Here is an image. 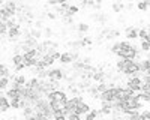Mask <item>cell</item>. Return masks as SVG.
I'll return each mask as SVG.
<instances>
[{
	"label": "cell",
	"instance_id": "6da1fadb",
	"mask_svg": "<svg viewBox=\"0 0 150 120\" xmlns=\"http://www.w3.org/2000/svg\"><path fill=\"white\" fill-rule=\"evenodd\" d=\"M47 99H51V101H56L62 105H65V102L68 101V95L62 89H56V90H51L47 95Z\"/></svg>",
	"mask_w": 150,
	"mask_h": 120
},
{
	"label": "cell",
	"instance_id": "7a4b0ae2",
	"mask_svg": "<svg viewBox=\"0 0 150 120\" xmlns=\"http://www.w3.org/2000/svg\"><path fill=\"white\" fill-rule=\"evenodd\" d=\"M99 99H101L102 102H112L116 99V93H114V86L112 87H108L105 89L104 92H101V95H99Z\"/></svg>",
	"mask_w": 150,
	"mask_h": 120
},
{
	"label": "cell",
	"instance_id": "3957f363",
	"mask_svg": "<svg viewBox=\"0 0 150 120\" xmlns=\"http://www.w3.org/2000/svg\"><path fill=\"white\" fill-rule=\"evenodd\" d=\"M141 84H143L141 78L134 75V77H131V78L126 81V87H129L131 90H134V92L137 93V92H140V90H141Z\"/></svg>",
	"mask_w": 150,
	"mask_h": 120
},
{
	"label": "cell",
	"instance_id": "277c9868",
	"mask_svg": "<svg viewBox=\"0 0 150 120\" xmlns=\"http://www.w3.org/2000/svg\"><path fill=\"white\" fill-rule=\"evenodd\" d=\"M63 71L60 68H53V69H48V80H56V81H62L63 80Z\"/></svg>",
	"mask_w": 150,
	"mask_h": 120
},
{
	"label": "cell",
	"instance_id": "5b68a950",
	"mask_svg": "<svg viewBox=\"0 0 150 120\" xmlns=\"http://www.w3.org/2000/svg\"><path fill=\"white\" fill-rule=\"evenodd\" d=\"M140 72V68H138V63L134 62V60H129V63L125 69V75H129V77H134Z\"/></svg>",
	"mask_w": 150,
	"mask_h": 120
},
{
	"label": "cell",
	"instance_id": "8992f818",
	"mask_svg": "<svg viewBox=\"0 0 150 120\" xmlns=\"http://www.w3.org/2000/svg\"><path fill=\"white\" fill-rule=\"evenodd\" d=\"M89 110H90V105H89V104H86L84 101H81L80 104H77V107H75V111H74V113H77L78 116L83 117Z\"/></svg>",
	"mask_w": 150,
	"mask_h": 120
},
{
	"label": "cell",
	"instance_id": "52a82bcc",
	"mask_svg": "<svg viewBox=\"0 0 150 120\" xmlns=\"http://www.w3.org/2000/svg\"><path fill=\"white\" fill-rule=\"evenodd\" d=\"M125 36H126V39H137L138 38V29L134 26H128L125 29Z\"/></svg>",
	"mask_w": 150,
	"mask_h": 120
},
{
	"label": "cell",
	"instance_id": "ba28073f",
	"mask_svg": "<svg viewBox=\"0 0 150 120\" xmlns=\"http://www.w3.org/2000/svg\"><path fill=\"white\" fill-rule=\"evenodd\" d=\"M105 69H102V68H99V69H96L95 72H93V75H92V81L93 83H99V81H104L105 80Z\"/></svg>",
	"mask_w": 150,
	"mask_h": 120
},
{
	"label": "cell",
	"instance_id": "9c48e42d",
	"mask_svg": "<svg viewBox=\"0 0 150 120\" xmlns=\"http://www.w3.org/2000/svg\"><path fill=\"white\" fill-rule=\"evenodd\" d=\"M26 87H29V89H33V90H36V92H39V78L38 77H33V78H30V80H26V84H24ZM41 93V92H39Z\"/></svg>",
	"mask_w": 150,
	"mask_h": 120
},
{
	"label": "cell",
	"instance_id": "30bf717a",
	"mask_svg": "<svg viewBox=\"0 0 150 120\" xmlns=\"http://www.w3.org/2000/svg\"><path fill=\"white\" fill-rule=\"evenodd\" d=\"M9 80L11 81H14V83H17L18 86H24V84H26V77L24 75H18V74H11L9 75Z\"/></svg>",
	"mask_w": 150,
	"mask_h": 120
},
{
	"label": "cell",
	"instance_id": "8fae6325",
	"mask_svg": "<svg viewBox=\"0 0 150 120\" xmlns=\"http://www.w3.org/2000/svg\"><path fill=\"white\" fill-rule=\"evenodd\" d=\"M128 63H129L128 59H122V57H120V60H117V63H116L117 72H120V74H125V69H126Z\"/></svg>",
	"mask_w": 150,
	"mask_h": 120
},
{
	"label": "cell",
	"instance_id": "7c38bea8",
	"mask_svg": "<svg viewBox=\"0 0 150 120\" xmlns=\"http://www.w3.org/2000/svg\"><path fill=\"white\" fill-rule=\"evenodd\" d=\"M59 62H60V63H63V65H71V63L74 62V57H72L71 53H60Z\"/></svg>",
	"mask_w": 150,
	"mask_h": 120
},
{
	"label": "cell",
	"instance_id": "4fadbf2b",
	"mask_svg": "<svg viewBox=\"0 0 150 120\" xmlns=\"http://www.w3.org/2000/svg\"><path fill=\"white\" fill-rule=\"evenodd\" d=\"M9 108H11V105H9V99L6 98V96L0 95V110H2V113H6Z\"/></svg>",
	"mask_w": 150,
	"mask_h": 120
},
{
	"label": "cell",
	"instance_id": "5bb4252c",
	"mask_svg": "<svg viewBox=\"0 0 150 120\" xmlns=\"http://www.w3.org/2000/svg\"><path fill=\"white\" fill-rule=\"evenodd\" d=\"M77 30H78V33L86 35L87 32L90 30V26H89V24H86V23H78L77 24Z\"/></svg>",
	"mask_w": 150,
	"mask_h": 120
},
{
	"label": "cell",
	"instance_id": "9a60e30c",
	"mask_svg": "<svg viewBox=\"0 0 150 120\" xmlns=\"http://www.w3.org/2000/svg\"><path fill=\"white\" fill-rule=\"evenodd\" d=\"M84 117H86L87 120H93V119L99 117V114H98V110H96V108H90V110H89V111H87V113L84 114Z\"/></svg>",
	"mask_w": 150,
	"mask_h": 120
},
{
	"label": "cell",
	"instance_id": "2e32d148",
	"mask_svg": "<svg viewBox=\"0 0 150 120\" xmlns=\"http://www.w3.org/2000/svg\"><path fill=\"white\" fill-rule=\"evenodd\" d=\"M111 8H112V12H114V14H119V12H122V11L125 9V5H123V2H122V3H119V2H114Z\"/></svg>",
	"mask_w": 150,
	"mask_h": 120
},
{
	"label": "cell",
	"instance_id": "e0dca14e",
	"mask_svg": "<svg viewBox=\"0 0 150 120\" xmlns=\"http://www.w3.org/2000/svg\"><path fill=\"white\" fill-rule=\"evenodd\" d=\"M9 75H11L9 68L3 63H0V77H9Z\"/></svg>",
	"mask_w": 150,
	"mask_h": 120
},
{
	"label": "cell",
	"instance_id": "ac0fdd59",
	"mask_svg": "<svg viewBox=\"0 0 150 120\" xmlns=\"http://www.w3.org/2000/svg\"><path fill=\"white\" fill-rule=\"evenodd\" d=\"M20 63H23V54H21V53L14 54V56H12V65L17 66V65H20Z\"/></svg>",
	"mask_w": 150,
	"mask_h": 120
},
{
	"label": "cell",
	"instance_id": "d6986e66",
	"mask_svg": "<svg viewBox=\"0 0 150 120\" xmlns=\"http://www.w3.org/2000/svg\"><path fill=\"white\" fill-rule=\"evenodd\" d=\"M92 45V39L89 38V36H81V41H80V47H89Z\"/></svg>",
	"mask_w": 150,
	"mask_h": 120
},
{
	"label": "cell",
	"instance_id": "ffe728a7",
	"mask_svg": "<svg viewBox=\"0 0 150 120\" xmlns=\"http://www.w3.org/2000/svg\"><path fill=\"white\" fill-rule=\"evenodd\" d=\"M9 105H11V108H14V110H20V98L9 99Z\"/></svg>",
	"mask_w": 150,
	"mask_h": 120
},
{
	"label": "cell",
	"instance_id": "44dd1931",
	"mask_svg": "<svg viewBox=\"0 0 150 120\" xmlns=\"http://www.w3.org/2000/svg\"><path fill=\"white\" fill-rule=\"evenodd\" d=\"M140 47H141V50H143V51H146V53H147V51L150 50V42H149V41L141 39V45H140Z\"/></svg>",
	"mask_w": 150,
	"mask_h": 120
},
{
	"label": "cell",
	"instance_id": "7402d4cb",
	"mask_svg": "<svg viewBox=\"0 0 150 120\" xmlns=\"http://www.w3.org/2000/svg\"><path fill=\"white\" fill-rule=\"evenodd\" d=\"M140 92H143V93H146V95H150V84H149V83H143Z\"/></svg>",
	"mask_w": 150,
	"mask_h": 120
},
{
	"label": "cell",
	"instance_id": "603a6c76",
	"mask_svg": "<svg viewBox=\"0 0 150 120\" xmlns=\"http://www.w3.org/2000/svg\"><path fill=\"white\" fill-rule=\"evenodd\" d=\"M119 50H120V42H114V44L111 45V53L119 54Z\"/></svg>",
	"mask_w": 150,
	"mask_h": 120
},
{
	"label": "cell",
	"instance_id": "cb8c5ba5",
	"mask_svg": "<svg viewBox=\"0 0 150 120\" xmlns=\"http://www.w3.org/2000/svg\"><path fill=\"white\" fill-rule=\"evenodd\" d=\"M137 9H140V11H147L149 6L143 2V0H140V2H137Z\"/></svg>",
	"mask_w": 150,
	"mask_h": 120
},
{
	"label": "cell",
	"instance_id": "d4e9b609",
	"mask_svg": "<svg viewBox=\"0 0 150 120\" xmlns=\"http://www.w3.org/2000/svg\"><path fill=\"white\" fill-rule=\"evenodd\" d=\"M68 11H69V14L74 17L75 14L78 12V6H75V5H69V8H68Z\"/></svg>",
	"mask_w": 150,
	"mask_h": 120
},
{
	"label": "cell",
	"instance_id": "484cf974",
	"mask_svg": "<svg viewBox=\"0 0 150 120\" xmlns=\"http://www.w3.org/2000/svg\"><path fill=\"white\" fill-rule=\"evenodd\" d=\"M68 0H48V5L56 6V5H62V3H66Z\"/></svg>",
	"mask_w": 150,
	"mask_h": 120
},
{
	"label": "cell",
	"instance_id": "4316f807",
	"mask_svg": "<svg viewBox=\"0 0 150 120\" xmlns=\"http://www.w3.org/2000/svg\"><path fill=\"white\" fill-rule=\"evenodd\" d=\"M47 17H48L50 20H56V18H57V14H53V12L47 11Z\"/></svg>",
	"mask_w": 150,
	"mask_h": 120
},
{
	"label": "cell",
	"instance_id": "83f0119b",
	"mask_svg": "<svg viewBox=\"0 0 150 120\" xmlns=\"http://www.w3.org/2000/svg\"><path fill=\"white\" fill-rule=\"evenodd\" d=\"M143 2H144V3H146V5L150 8V0H143Z\"/></svg>",
	"mask_w": 150,
	"mask_h": 120
},
{
	"label": "cell",
	"instance_id": "f1b7e54d",
	"mask_svg": "<svg viewBox=\"0 0 150 120\" xmlns=\"http://www.w3.org/2000/svg\"><path fill=\"white\" fill-rule=\"evenodd\" d=\"M128 3H132V2H140V0H126Z\"/></svg>",
	"mask_w": 150,
	"mask_h": 120
},
{
	"label": "cell",
	"instance_id": "f546056e",
	"mask_svg": "<svg viewBox=\"0 0 150 120\" xmlns=\"http://www.w3.org/2000/svg\"><path fill=\"white\" fill-rule=\"evenodd\" d=\"M3 2H5V0H0V8H2V5H3Z\"/></svg>",
	"mask_w": 150,
	"mask_h": 120
}]
</instances>
